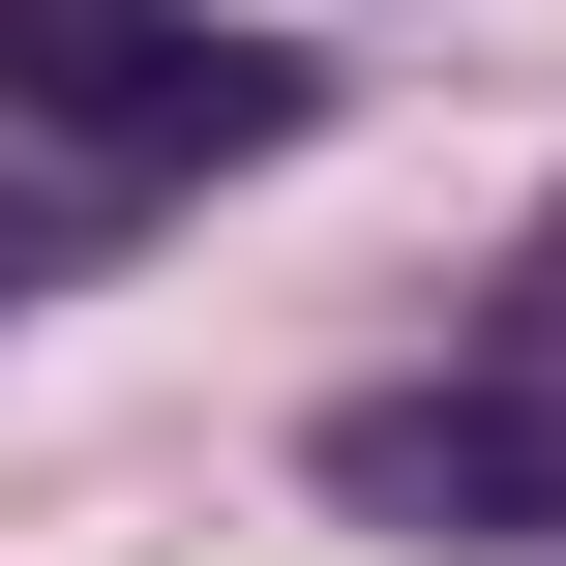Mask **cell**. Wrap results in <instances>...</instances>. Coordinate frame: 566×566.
Returning <instances> with one entry per match:
<instances>
[{"label":"cell","instance_id":"4","mask_svg":"<svg viewBox=\"0 0 566 566\" xmlns=\"http://www.w3.org/2000/svg\"><path fill=\"white\" fill-rule=\"evenodd\" d=\"M30 239H60V209H30V179H0V269H30Z\"/></svg>","mask_w":566,"mask_h":566},{"label":"cell","instance_id":"2","mask_svg":"<svg viewBox=\"0 0 566 566\" xmlns=\"http://www.w3.org/2000/svg\"><path fill=\"white\" fill-rule=\"evenodd\" d=\"M328 507H388V537H566V448L507 388H358L328 418Z\"/></svg>","mask_w":566,"mask_h":566},{"label":"cell","instance_id":"3","mask_svg":"<svg viewBox=\"0 0 566 566\" xmlns=\"http://www.w3.org/2000/svg\"><path fill=\"white\" fill-rule=\"evenodd\" d=\"M478 388H507V418L566 448V209H537V269H507V358H478Z\"/></svg>","mask_w":566,"mask_h":566},{"label":"cell","instance_id":"1","mask_svg":"<svg viewBox=\"0 0 566 566\" xmlns=\"http://www.w3.org/2000/svg\"><path fill=\"white\" fill-rule=\"evenodd\" d=\"M0 119H90V149H269L298 60H239V30L179 60L149 0H0Z\"/></svg>","mask_w":566,"mask_h":566}]
</instances>
